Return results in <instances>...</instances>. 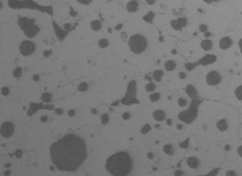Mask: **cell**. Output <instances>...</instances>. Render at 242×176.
<instances>
[{
	"mask_svg": "<svg viewBox=\"0 0 242 176\" xmlns=\"http://www.w3.org/2000/svg\"><path fill=\"white\" fill-rule=\"evenodd\" d=\"M128 46L130 50L135 54H141L146 50L148 46V42L145 36L141 34H136V35L131 36L129 39Z\"/></svg>",
	"mask_w": 242,
	"mask_h": 176,
	"instance_id": "cell-3",
	"label": "cell"
},
{
	"mask_svg": "<svg viewBox=\"0 0 242 176\" xmlns=\"http://www.w3.org/2000/svg\"><path fill=\"white\" fill-rule=\"evenodd\" d=\"M238 48H239V50H240V53L242 55V38L238 41Z\"/></svg>",
	"mask_w": 242,
	"mask_h": 176,
	"instance_id": "cell-39",
	"label": "cell"
},
{
	"mask_svg": "<svg viewBox=\"0 0 242 176\" xmlns=\"http://www.w3.org/2000/svg\"><path fill=\"white\" fill-rule=\"evenodd\" d=\"M15 132V126L12 122L6 121L1 125V134L3 138H10Z\"/></svg>",
	"mask_w": 242,
	"mask_h": 176,
	"instance_id": "cell-6",
	"label": "cell"
},
{
	"mask_svg": "<svg viewBox=\"0 0 242 176\" xmlns=\"http://www.w3.org/2000/svg\"><path fill=\"white\" fill-rule=\"evenodd\" d=\"M200 32L205 33L207 31V26L205 25V24H202V25H200Z\"/></svg>",
	"mask_w": 242,
	"mask_h": 176,
	"instance_id": "cell-29",
	"label": "cell"
},
{
	"mask_svg": "<svg viewBox=\"0 0 242 176\" xmlns=\"http://www.w3.org/2000/svg\"><path fill=\"white\" fill-rule=\"evenodd\" d=\"M185 67H186V69H187V70L191 71V70L193 69V68L195 67V65H194V64H191V63H188V64L185 65Z\"/></svg>",
	"mask_w": 242,
	"mask_h": 176,
	"instance_id": "cell-36",
	"label": "cell"
},
{
	"mask_svg": "<svg viewBox=\"0 0 242 176\" xmlns=\"http://www.w3.org/2000/svg\"><path fill=\"white\" fill-rule=\"evenodd\" d=\"M78 89H79V91H80V92L86 91V90L88 89V84H87L86 82H82L80 84H79V86H78Z\"/></svg>",
	"mask_w": 242,
	"mask_h": 176,
	"instance_id": "cell-20",
	"label": "cell"
},
{
	"mask_svg": "<svg viewBox=\"0 0 242 176\" xmlns=\"http://www.w3.org/2000/svg\"><path fill=\"white\" fill-rule=\"evenodd\" d=\"M122 118H123L124 120H128V119L130 118V113H129V112H124V113L122 114Z\"/></svg>",
	"mask_w": 242,
	"mask_h": 176,
	"instance_id": "cell-32",
	"label": "cell"
},
{
	"mask_svg": "<svg viewBox=\"0 0 242 176\" xmlns=\"http://www.w3.org/2000/svg\"><path fill=\"white\" fill-rule=\"evenodd\" d=\"M101 122H102L103 125H106V124H107V122H109V115H107V113L102 114V116H101Z\"/></svg>",
	"mask_w": 242,
	"mask_h": 176,
	"instance_id": "cell-26",
	"label": "cell"
},
{
	"mask_svg": "<svg viewBox=\"0 0 242 176\" xmlns=\"http://www.w3.org/2000/svg\"><path fill=\"white\" fill-rule=\"evenodd\" d=\"M174 175L175 176H183V171L182 170H176Z\"/></svg>",
	"mask_w": 242,
	"mask_h": 176,
	"instance_id": "cell-41",
	"label": "cell"
},
{
	"mask_svg": "<svg viewBox=\"0 0 242 176\" xmlns=\"http://www.w3.org/2000/svg\"><path fill=\"white\" fill-rule=\"evenodd\" d=\"M177 104H178V106H179V107H184L187 106V100L184 99V98H179V99H178V101H177Z\"/></svg>",
	"mask_w": 242,
	"mask_h": 176,
	"instance_id": "cell-25",
	"label": "cell"
},
{
	"mask_svg": "<svg viewBox=\"0 0 242 176\" xmlns=\"http://www.w3.org/2000/svg\"><path fill=\"white\" fill-rule=\"evenodd\" d=\"M35 48L36 46L33 42H31L29 40H25L23 41L21 43V45H19V52L23 56H28L31 55L35 51Z\"/></svg>",
	"mask_w": 242,
	"mask_h": 176,
	"instance_id": "cell-5",
	"label": "cell"
},
{
	"mask_svg": "<svg viewBox=\"0 0 242 176\" xmlns=\"http://www.w3.org/2000/svg\"><path fill=\"white\" fill-rule=\"evenodd\" d=\"M91 112H92L93 114H96V113H97V110H96L95 109H91Z\"/></svg>",
	"mask_w": 242,
	"mask_h": 176,
	"instance_id": "cell-48",
	"label": "cell"
},
{
	"mask_svg": "<svg viewBox=\"0 0 242 176\" xmlns=\"http://www.w3.org/2000/svg\"><path fill=\"white\" fill-rule=\"evenodd\" d=\"M212 46H213V43L209 39H205V40L202 41V43H200V48L205 51L210 50L212 48Z\"/></svg>",
	"mask_w": 242,
	"mask_h": 176,
	"instance_id": "cell-12",
	"label": "cell"
},
{
	"mask_svg": "<svg viewBox=\"0 0 242 176\" xmlns=\"http://www.w3.org/2000/svg\"><path fill=\"white\" fill-rule=\"evenodd\" d=\"M78 1L80 2V3L82 4H84V5H88L89 3H91L92 0H78Z\"/></svg>",
	"mask_w": 242,
	"mask_h": 176,
	"instance_id": "cell-33",
	"label": "cell"
},
{
	"mask_svg": "<svg viewBox=\"0 0 242 176\" xmlns=\"http://www.w3.org/2000/svg\"><path fill=\"white\" fill-rule=\"evenodd\" d=\"M42 100L46 103L50 102L51 101V95L50 94V93H44V94L42 95Z\"/></svg>",
	"mask_w": 242,
	"mask_h": 176,
	"instance_id": "cell-23",
	"label": "cell"
},
{
	"mask_svg": "<svg viewBox=\"0 0 242 176\" xmlns=\"http://www.w3.org/2000/svg\"><path fill=\"white\" fill-rule=\"evenodd\" d=\"M176 21H177L178 24H179V26H180L181 28L185 27V26L187 25V19H185V18H179L178 19H176Z\"/></svg>",
	"mask_w": 242,
	"mask_h": 176,
	"instance_id": "cell-22",
	"label": "cell"
},
{
	"mask_svg": "<svg viewBox=\"0 0 242 176\" xmlns=\"http://www.w3.org/2000/svg\"><path fill=\"white\" fill-rule=\"evenodd\" d=\"M127 10L131 13H135V12L138 11V8H139V2L136 1V0H132V1L128 2L127 3V6H126Z\"/></svg>",
	"mask_w": 242,
	"mask_h": 176,
	"instance_id": "cell-11",
	"label": "cell"
},
{
	"mask_svg": "<svg viewBox=\"0 0 242 176\" xmlns=\"http://www.w3.org/2000/svg\"><path fill=\"white\" fill-rule=\"evenodd\" d=\"M145 90L147 92H153L154 90H155V84H154L153 82H149L148 84H146Z\"/></svg>",
	"mask_w": 242,
	"mask_h": 176,
	"instance_id": "cell-24",
	"label": "cell"
},
{
	"mask_svg": "<svg viewBox=\"0 0 242 176\" xmlns=\"http://www.w3.org/2000/svg\"><path fill=\"white\" fill-rule=\"evenodd\" d=\"M234 97L237 101L242 102V84L238 85L237 87L234 89Z\"/></svg>",
	"mask_w": 242,
	"mask_h": 176,
	"instance_id": "cell-15",
	"label": "cell"
},
{
	"mask_svg": "<svg viewBox=\"0 0 242 176\" xmlns=\"http://www.w3.org/2000/svg\"><path fill=\"white\" fill-rule=\"evenodd\" d=\"M68 115L71 117H74L76 115V110L75 109H70V110L68 111Z\"/></svg>",
	"mask_w": 242,
	"mask_h": 176,
	"instance_id": "cell-37",
	"label": "cell"
},
{
	"mask_svg": "<svg viewBox=\"0 0 242 176\" xmlns=\"http://www.w3.org/2000/svg\"><path fill=\"white\" fill-rule=\"evenodd\" d=\"M216 128H217V130L220 132H226L229 129L228 120H227L226 118L220 119V120L217 121V123H216Z\"/></svg>",
	"mask_w": 242,
	"mask_h": 176,
	"instance_id": "cell-8",
	"label": "cell"
},
{
	"mask_svg": "<svg viewBox=\"0 0 242 176\" xmlns=\"http://www.w3.org/2000/svg\"><path fill=\"white\" fill-rule=\"evenodd\" d=\"M237 155L239 156L240 158H242V145H239L237 147Z\"/></svg>",
	"mask_w": 242,
	"mask_h": 176,
	"instance_id": "cell-35",
	"label": "cell"
},
{
	"mask_svg": "<svg viewBox=\"0 0 242 176\" xmlns=\"http://www.w3.org/2000/svg\"><path fill=\"white\" fill-rule=\"evenodd\" d=\"M202 1H204L205 3H212V2H216V1H221V0H202Z\"/></svg>",
	"mask_w": 242,
	"mask_h": 176,
	"instance_id": "cell-42",
	"label": "cell"
},
{
	"mask_svg": "<svg viewBox=\"0 0 242 176\" xmlns=\"http://www.w3.org/2000/svg\"><path fill=\"white\" fill-rule=\"evenodd\" d=\"M153 118L157 122H162L166 119V112L162 109H157L153 112Z\"/></svg>",
	"mask_w": 242,
	"mask_h": 176,
	"instance_id": "cell-10",
	"label": "cell"
},
{
	"mask_svg": "<svg viewBox=\"0 0 242 176\" xmlns=\"http://www.w3.org/2000/svg\"><path fill=\"white\" fill-rule=\"evenodd\" d=\"M146 3L148 5H153L155 3V0H146Z\"/></svg>",
	"mask_w": 242,
	"mask_h": 176,
	"instance_id": "cell-44",
	"label": "cell"
},
{
	"mask_svg": "<svg viewBox=\"0 0 242 176\" xmlns=\"http://www.w3.org/2000/svg\"><path fill=\"white\" fill-rule=\"evenodd\" d=\"M231 46H233V40H231V37H228V36L223 37L219 41V48L223 50H229Z\"/></svg>",
	"mask_w": 242,
	"mask_h": 176,
	"instance_id": "cell-7",
	"label": "cell"
},
{
	"mask_svg": "<svg viewBox=\"0 0 242 176\" xmlns=\"http://www.w3.org/2000/svg\"><path fill=\"white\" fill-rule=\"evenodd\" d=\"M120 27H121V24H119V25H118V26H117V27H116V28H117V29H120Z\"/></svg>",
	"mask_w": 242,
	"mask_h": 176,
	"instance_id": "cell-53",
	"label": "cell"
},
{
	"mask_svg": "<svg viewBox=\"0 0 242 176\" xmlns=\"http://www.w3.org/2000/svg\"><path fill=\"white\" fill-rule=\"evenodd\" d=\"M176 128H177V130H181V129H182V125H177Z\"/></svg>",
	"mask_w": 242,
	"mask_h": 176,
	"instance_id": "cell-49",
	"label": "cell"
},
{
	"mask_svg": "<svg viewBox=\"0 0 242 176\" xmlns=\"http://www.w3.org/2000/svg\"><path fill=\"white\" fill-rule=\"evenodd\" d=\"M165 69L168 71V72H172L176 68V63H175L174 60H168L165 62Z\"/></svg>",
	"mask_w": 242,
	"mask_h": 176,
	"instance_id": "cell-13",
	"label": "cell"
},
{
	"mask_svg": "<svg viewBox=\"0 0 242 176\" xmlns=\"http://www.w3.org/2000/svg\"><path fill=\"white\" fill-rule=\"evenodd\" d=\"M117 105H118V101H117V102H114L113 104H112V106H117Z\"/></svg>",
	"mask_w": 242,
	"mask_h": 176,
	"instance_id": "cell-51",
	"label": "cell"
},
{
	"mask_svg": "<svg viewBox=\"0 0 242 176\" xmlns=\"http://www.w3.org/2000/svg\"><path fill=\"white\" fill-rule=\"evenodd\" d=\"M148 157H149V159H152L153 158V155L151 153H148Z\"/></svg>",
	"mask_w": 242,
	"mask_h": 176,
	"instance_id": "cell-50",
	"label": "cell"
},
{
	"mask_svg": "<svg viewBox=\"0 0 242 176\" xmlns=\"http://www.w3.org/2000/svg\"><path fill=\"white\" fill-rule=\"evenodd\" d=\"M133 161L127 152H118L109 156L106 163V168L112 176H127L131 172Z\"/></svg>",
	"mask_w": 242,
	"mask_h": 176,
	"instance_id": "cell-2",
	"label": "cell"
},
{
	"mask_svg": "<svg viewBox=\"0 0 242 176\" xmlns=\"http://www.w3.org/2000/svg\"><path fill=\"white\" fill-rule=\"evenodd\" d=\"M48 117L47 115H43V116H41V122H43V123H45V122H47V121H48Z\"/></svg>",
	"mask_w": 242,
	"mask_h": 176,
	"instance_id": "cell-40",
	"label": "cell"
},
{
	"mask_svg": "<svg viewBox=\"0 0 242 176\" xmlns=\"http://www.w3.org/2000/svg\"><path fill=\"white\" fill-rule=\"evenodd\" d=\"M160 93H152V94L149 96V99H150L151 102H157L159 99H160Z\"/></svg>",
	"mask_w": 242,
	"mask_h": 176,
	"instance_id": "cell-21",
	"label": "cell"
},
{
	"mask_svg": "<svg viewBox=\"0 0 242 176\" xmlns=\"http://www.w3.org/2000/svg\"><path fill=\"white\" fill-rule=\"evenodd\" d=\"M90 27L94 31H99L102 28V23L100 21H93L90 23Z\"/></svg>",
	"mask_w": 242,
	"mask_h": 176,
	"instance_id": "cell-16",
	"label": "cell"
},
{
	"mask_svg": "<svg viewBox=\"0 0 242 176\" xmlns=\"http://www.w3.org/2000/svg\"><path fill=\"white\" fill-rule=\"evenodd\" d=\"M205 81L209 86H217L222 81V75L218 71H210L205 75Z\"/></svg>",
	"mask_w": 242,
	"mask_h": 176,
	"instance_id": "cell-4",
	"label": "cell"
},
{
	"mask_svg": "<svg viewBox=\"0 0 242 176\" xmlns=\"http://www.w3.org/2000/svg\"><path fill=\"white\" fill-rule=\"evenodd\" d=\"M2 94H3L4 96H7V95L9 94V88L8 87H3V89H2Z\"/></svg>",
	"mask_w": 242,
	"mask_h": 176,
	"instance_id": "cell-34",
	"label": "cell"
},
{
	"mask_svg": "<svg viewBox=\"0 0 242 176\" xmlns=\"http://www.w3.org/2000/svg\"><path fill=\"white\" fill-rule=\"evenodd\" d=\"M39 79H40V77H39L38 75H33V80H34V81H38Z\"/></svg>",
	"mask_w": 242,
	"mask_h": 176,
	"instance_id": "cell-43",
	"label": "cell"
},
{
	"mask_svg": "<svg viewBox=\"0 0 242 176\" xmlns=\"http://www.w3.org/2000/svg\"><path fill=\"white\" fill-rule=\"evenodd\" d=\"M55 113L57 114V115H61V114L63 113V109H55Z\"/></svg>",
	"mask_w": 242,
	"mask_h": 176,
	"instance_id": "cell-38",
	"label": "cell"
},
{
	"mask_svg": "<svg viewBox=\"0 0 242 176\" xmlns=\"http://www.w3.org/2000/svg\"><path fill=\"white\" fill-rule=\"evenodd\" d=\"M98 45H99V46L101 48H106L107 46H109V41L107 40V39H101V40L99 41V43H98Z\"/></svg>",
	"mask_w": 242,
	"mask_h": 176,
	"instance_id": "cell-19",
	"label": "cell"
},
{
	"mask_svg": "<svg viewBox=\"0 0 242 176\" xmlns=\"http://www.w3.org/2000/svg\"><path fill=\"white\" fill-rule=\"evenodd\" d=\"M187 165L192 169H196L200 165V160L197 157H189L186 161Z\"/></svg>",
	"mask_w": 242,
	"mask_h": 176,
	"instance_id": "cell-9",
	"label": "cell"
},
{
	"mask_svg": "<svg viewBox=\"0 0 242 176\" xmlns=\"http://www.w3.org/2000/svg\"><path fill=\"white\" fill-rule=\"evenodd\" d=\"M178 77H179L180 79H186L187 75H186V73H185V72H180L179 74H178Z\"/></svg>",
	"mask_w": 242,
	"mask_h": 176,
	"instance_id": "cell-30",
	"label": "cell"
},
{
	"mask_svg": "<svg viewBox=\"0 0 242 176\" xmlns=\"http://www.w3.org/2000/svg\"><path fill=\"white\" fill-rule=\"evenodd\" d=\"M170 25H172V27L173 29H175V30H180V29H181V27H180L179 24L177 22V21H170Z\"/></svg>",
	"mask_w": 242,
	"mask_h": 176,
	"instance_id": "cell-27",
	"label": "cell"
},
{
	"mask_svg": "<svg viewBox=\"0 0 242 176\" xmlns=\"http://www.w3.org/2000/svg\"><path fill=\"white\" fill-rule=\"evenodd\" d=\"M38 31H39V28L37 27V26L33 25V26H30L27 30H25V34H26L27 37H34Z\"/></svg>",
	"mask_w": 242,
	"mask_h": 176,
	"instance_id": "cell-14",
	"label": "cell"
},
{
	"mask_svg": "<svg viewBox=\"0 0 242 176\" xmlns=\"http://www.w3.org/2000/svg\"><path fill=\"white\" fill-rule=\"evenodd\" d=\"M163 150H164V152L168 156H172L173 154V147L172 144H166V145L164 146Z\"/></svg>",
	"mask_w": 242,
	"mask_h": 176,
	"instance_id": "cell-18",
	"label": "cell"
},
{
	"mask_svg": "<svg viewBox=\"0 0 242 176\" xmlns=\"http://www.w3.org/2000/svg\"><path fill=\"white\" fill-rule=\"evenodd\" d=\"M50 158L61 171H75L86 159V144L75 134H66L50 146Z\"/></svg>",
	"mask_w": 242,
	"mask_h": 176,
	"instance_id": "cell-1",
	"label": "cell"
},
{
	"mask_svg": "<svg viewBox=\"0 0 242 176\" xmlns=\"http://www.w3.org/2000/svg\"><path fill=\"white\" fill-rule=\"evenodd\" d=\"M5 167H10V163H6V165H5Z\"/></svg>",
	"mask_w": 242,
	"mask_h": 176,
	"instance_id": "cell-52",
	"label": "cell"
},
{
	"mask_svg": "<svg viewBox=\"0 0 242 176\" xmlns=\"http://www.w3.org/2000/svg\"><path fill=\"white\" fill-rule=\"evenodd\" d=\"M226 176H236V172L234 170H228L226 173Z\"/></svg>",
	"mask_w": 242,
	"mask_h": 176,
	"instance_id": "cell-31",
	"label": "cell"
},
{
	"mask_svg": "<svg viewBox=\"0 0 242 176\" xmlns=\"http://www.w3.org/2000/svg\"><path fill=\"white\" fill-rule=\"evenodd\" d=\"M167 124H168V125H172V119H168V120H167Z\"/></svg>",
	"mask_w": 242,
	"mask_h": 176,
	"instance_id": "cell-46",
	"label": "cell"
},
{
	"mask_svg": "<svg viewBox=\"0 0 242 176\" xmlns=\"http://www.w3.org/2000/svg\"><path fill=\"white\" fill-rule=\"evenodd\" d=\"M210 36H211V33L208 32V31H206V32L204 33V37H205V38H209Z\"/></svg>",
	"mask_w": 242,
	"mask_h": 176,
	"instance_id": "cell-45",
	"label": "cell"
},
{
	"mask_svg": "<svg viewBox=\"0 0 242 176\" xmlns=\"http://www.w3.org/2000/svg\"><path fill=\"white\" fill-rule=\"evenodd\" d=\"M149 130H150V126H149V124H146V125L143 126V128L141 129V133L145 134V133H147Z\"/></svg>",
	"mask_w": 242,
	"mask_h": 176,
	"instance_id": "cell-28",
	"label": "cell"
},
{
	"mask_svg": "<svg viewBox=\"0 0 242 176\" xmlns=\"http://www.w3.org/2000/svg\"><path fill=\"white\" fill-rule=\"evenodd\" d=\"M4 175H5V176H9V175H10V171H9V170H8V171H5V172H4Z\"/></svg>",
	"mask_w": 242,
	"mask_h": 176,
	"instance_id": "cell-47",
	"label": "cell"
},
{
	"mask_svg": "<svg viewBox=\"0 0 242 176\" xmlns=\"http://www.w3.org/2000/svg\"><path fill=\"white\" fill-rule=\"evenodd\" d=\"M163 75H164V73H163L162 70H156V71H154L152 77H153L154 80H156L157 82H159L161 80V79H162Z\"/></svg>",
	"mask_w": 242,
	"mask_h": 176,
	"instance_id": "cell-17",
	"label": "cell"
}]
</instances>
